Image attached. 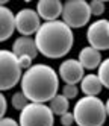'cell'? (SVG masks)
<instances>
[{"label": "cell", "mask_w": 109, "mask_h": 126, "mask_svg": "<svg viewBox=\"0 0 109 126\" xmlns=\"http://www.w3.org/2000/svg\"><path fill=\"white\" fill-rule=\"evenodd\" d=\"M21 91L33 103H45L58 96L59 75L47 64H33L24 71Z\"/></svg>", "instance_id": "6da1fadb"}, {"label": "cell", "mask_w": 109, "mask_h": 126, "mask_svg": "<svg viewBox=\"0 0 109 126\" xmlns=\"http://www.w3.org/2000/svg\"><path fill=\"white\" fill-rule=\"evenodd\" d=\"M35 43L40 53L50 59L64 58L74 43L73 29L62 20L45 21L35 35Z\"/></svg>", "instance_id": "7a4b0ae2"}, {"label": "cell", "mask_w": 109, "mask_h": 126, "mask_svg": "<svg viewBox=\"0 0 109 126\" xmlns=\"http://www.w3.org/2000/svg\"><path fill=\"white\" fill-rule=\"evenodd\" d=\"M73 114L77 126H103L108 112L106 103L97 96H83L74 103Z\"/></svg>", "instance_id": "3957f363"}, {"label": "cell", "mask_w": 109, "mask_h": 126, "mask_svg": "<svg viewBox=\"0 0 109 126\" xmlns=\"http://www.w3.org/2000/svg\"><path fill=\"white\" fill-rule=\"evenodd\" d=\"M23 68L12 50H0V90L8 91L23 79Z\"/></svg>", "instance_id": "277c9868"}, {"label": "cell", "mask_w": 109, "mask_h": 126, "mask_svg": "<svg viewBox=\"0 0 109 126\" xmlns=\"http://www.w3.org/2000/svg\"><path fill=\"white\" fill-rule=\"evenodd\" d=\"M91 8L86 0H68L64 3L62 21L68 24L71 29L83 28L89 23Z\"/></svg>", "instance_id": "5b68a950"}, {"label": "cell", "mask_w": 109, "mask_h": 126, "mask_svg": "<svg viewBox=\"0 0 109 126\" xmlns=\"http://www.w3.org/2000/svg\"><path fill=\"white\" fill-rule=\"evenodd\" d=\"M20 126H53L54 114L45 103L30 102L20 112Z\"/></svg>", "instance_id": "8992f818"}, {"label": "cell", "mask_w": 109, "mask_h": 126, "mask_svg": "<svg viewBox=\"0 0 109 126\" xmlns=\"http://www.w3.org/2000/svg\"><path fill=\"white\" fill-rule=\"evenodd\" d=\"M86 40L95 50H109V20L100 18L88 26Z\"/></svg>", "instance_id": "52a82bcc"}, {"label": "cell", "mask_w": 109, "mask_h": 126, "mask_svg": "<svg viewBox=\"0 0 109 126\" xmlns=\"http://www.w3.org/2000/svg\"><path fill=\"white\" fill-rule=\"evenodd\" d=\"M15 23L18 33H21L23 37H30L36 35V32L40 31L41 17L32 8H23L15 14Z\"/></svg>", "instance_id": "ba28073f"}, {"label": "cell", "mask_w": 109, "mask_h": 126, "mask_svg": "<svg viewBox=\"0 0 109 126\" xmlns=\"http://www.w3.org/2000/svg\"><path fill=\"white\" fill-rule=\"evenodd\" d=\"M59 78L68 85H76L82 82V79L85 78V68L80 64L79 59H65L61 62L59 70H58Z\"/></svg>", "instance_id": "9c48e42d"}, {"label": "cell", "mask_w": 109, "mask_h": 126, "mask_svg": "<svg viewBox=\"0 0 109 126\" xmlns=\"http://www.w3.org/2000/svg\"><path fill=\"white\" fill-rule=\"evenodd\" d=\"M64 3L59 0H40L36 3V12L45 21H56L62 17Z\"/></svg>", "instance_id": "30bf717a"}, {"label": "cell", "mask_w": 109, "mask_h": 126, "mask_svg": "<svg viewBox=\"0 0 109 126\" xmlns=\"http://www.w3.org/2000/svg\"><path fill=\"white\" fill-rule=\"evenodd\" d=\"M14 31H17L15 14L6 8L5 5L0 6V41H6L12 37Z\"/></svg>", "instance_id": "8fae6325"}, {"label": "cell", "mask_w": 109, "mask_h": 126, "mask_svg": "<svg viewBox=\"0 0 109 126\" xmlns=\"http://www.w3.org/2000/svg\"><path fill=\"white\" fill-rule=\"evenodd\" d=\"M12 52L20 58V56H30L32 59H35L38 56V47H36L35 38L30 37H18L14 43H12Z\"/></svg>", "instance_id": "7c38bea8"}, {"label": "cell", "mask_w": 109, "mask_h": 126, "mask_svg": "<svg viewBox=\"0 0 109 126\" xmlns=\"http://www.w3.org/2000/svg\"><path fill=\"white\" fill-rule=\"evenodd\" d=\"M79 61L85 70H95L102 64V53L94 47L86 46L79 52Z\"/></svg>", "instance_id": "4fadbf2b"}, {"label": "cell", "mask_w": 109, "mask_h": 126, "mask_svg": "<svg viewBox=\"0 0 109 126\" xmlns=\"http://www.w3.org/2000/svg\"><path fill=\"white\" fill-rule=\"evenodd\" d=\"M103 88V84L97 75H85V78L80 82V90L85 96H98Z\"/></svg>", "instance_id": "5bb4252c"}, {"label": "cell", "mask_w": 109, "mask_h": 126, "mask_svg": "<svg viewBox=\"0 0 109 126\" xmlns=\"http://www.w3.org/2000/svg\"><path fill=\"white\" fill-rule=\"evenodd\" d=\"M50 105V110L53 111L54 115H64V114H67L68 112V108H70V102H68V99L64 96V94H58L54 99H52V100L49 102Z\"/></svg>", "instance_id": "9a60e30c"}, {"label": "cell", "mask_w": 109, "mask_h": 126, "mask_svg": "<svg viewBox=\"0 0 109 126\" xmlns=\"http://www.w3.org/2000/svg\"><path fill=\"white\" fill-rule=\"evenodd\" d=\"M97 76L100 78V80H102L103 87L109 90V58L102 61L100 67L97 68Z\"/></svg>", "instance_id": "2e32d148"}, {"label": "cell", "mask_w": 109, "mask_h": 126, "mask_svg": "<svg viewBox=\"0 0 109 126\" xmlns=\"http://www.w3.org/2000/svg\"><path fill=\"white\" fill-rule=\"evenodd\" d=\"M29 103H30V100L26 97V94H24L23 91H17V93L12 94V106L15 108L17 111H20V112H21Z\"/></svg>", "instance_id": "e0dca14e"}, {"label": "cell", "mask_w": 109, "mask_h": 126, "mask_svg": "<svg viewBox=\"0 0 109 126\" xmlns=\"http://www.w3.org/2000/svg\"><path fill=\"white\" fill-rule=\"evenodd\" d=\"M62 94L70 100V99L77 97V94H79V88H77V85H68V84H65V85L62 87Z\"/></svg>", "instance_id": "ac0fdd59"}, {"label": "cell", "mask_w": 109, "mask_h": 126, "mask_svg": "<svg viewBox=\"0 0 109 126\" xmlns=\"http://www.w3.org/2000/svg\"><path fill=\"white\" fill-rule=\"evenodd\" d=\"M89 8H91V14L98 17L105 12V3L102 0H93V2L89 3Z\"/></svg>", "instance_id": "d6986e66"}, {"label": "cell", "mask_w": 109, "mask_h": 126, "mask_svg": "<svg viewBox=\"0 0 109 126\" xmlns=\"http://www.w3.org/2000/svg\"><path fill=\"white\" fill-rule=\"evenodd\" d=\"M76 123V119H74V114L73 112H67V114H64V115H61V125L62 126H73Z\"/></svg>", "instance_id": "ffe728a7"}, {"label": "cell", "mask_w": 109, "mask_h": 126, "mask_svg": "<svg viewBox=\"0 0 109 126\" xmlns=\"http://www.w3.org/2000/svg\"><path fill=\"white\" fill-rule=\"evenodd\" d=\"M18 61H20V65H21V68L23 70H29L33 64H32V58L30 56H20V58H18Z\"/></svg>", "instance_id": "44dd1931"}, {"label": "cell", "mask_w": 109, "mask_h": 126, "mask_svg": "<svg viewBox=\"0 0 109 126\" xmlns=\"http://www.w3.org/2000/svg\"><path fill=\"white\" fill-rule=\"evenodd\" d=\"M0 126H20V123L11 117H3V119H0Z\"/></svg>", "instance_id": "7402d4cb"}, {"label": "cell", "mask_w": 109, "mask_h": 126, "mask_svg": "<svg viewBox=\"0 0 109 126\" xmlns=\"http://www.w3.org/2000/svg\"><path fill=\"white\" fill-rule=\"evenodd\" d=\"M6 110H8V103H6V99H5V96L2 94L0 96V117H5V114H6Z\"/></svg>", "instance_id": "603a6c76"}, {"label": "cell", "mask_w": 109, "mask_h": 126, "mask_svg": "<svg viewBox=\"0 0 109 126\" xmlns=\"http://www.w3.org/2000/svg\"><path fill=\"white\" fill-rule=\"evenodd\" d=\"M105 103H106V112H108V117H109V97H108V100Z\"/></svg>", "instance_id": "cb8c5ba5"}]
</instances>
